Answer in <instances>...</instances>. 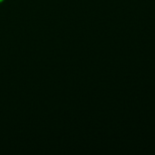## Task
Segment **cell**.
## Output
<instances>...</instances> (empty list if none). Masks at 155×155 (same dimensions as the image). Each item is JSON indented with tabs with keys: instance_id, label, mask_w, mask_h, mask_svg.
Wrapping results in <instances>:
<instances>
[{
	"instance_id": "1",
	"label": "cell",
	"mask_w": 155,
	"mask_h": 155,
	"mask_svg": "<svg viewBox=\"0 0 155 155\" xmlns=\"http://www.w3.org/2000/svg\"><path fill=\"white\" fill-rule=\"evenodd\" d=\"M5 0H0V3H2V2H4Z\"/></svg>"
}]
</instances>
